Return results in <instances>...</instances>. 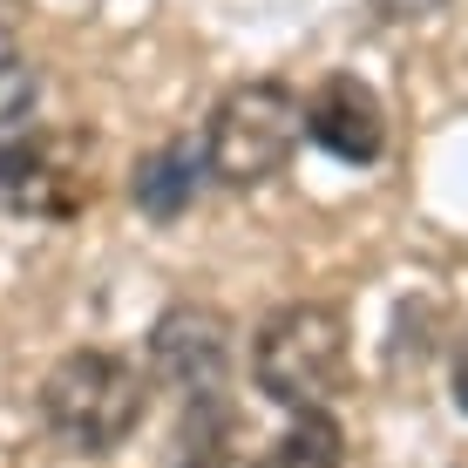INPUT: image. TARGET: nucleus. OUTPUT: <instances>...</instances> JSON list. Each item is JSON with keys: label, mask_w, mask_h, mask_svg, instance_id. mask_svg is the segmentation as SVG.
<instances>
[{"label": "nucleus", "mask_w": 468, "mask_h": 468, "mask_svg": "<svg viewBox=\"0 0 468 468\" xmlns=\"http://www.w3.org/2000/svg\"><path fill=\"white\" fill-rule=\"evenodd\" d=\"M143 414H150V380L122 353L82 346L41 380V428L69 455H116L143 428Z\"/></svg>", "instance_id": "nucleus-1"}, {"label": "nucleus", "mask_w": 468, "mask_h": 468, "mask_svg": "<svg viewBox=\"0 0 468 468\" xmlns=\"http://www.w3.org/2000/svg\"><path fill=\"white\" fill-rule=\"evenodd\" d=\"M346 367H353V326L340 305L319 299L271 313L251 340V380L279 408H326L346 387Z\"/></svg>", "instance_id": "nucleus-2"}, {"label": "nucleus", "mask_w": 468, "mask_h": 468, "mask_svg": "<svg viewBox=\"0 0 468 468\" xmlns=\"http://www.w3.org/2000/svg\"><path fill=\"white\" fill-rule=\"evenodd\" d=\"M305 136V102L285 82H238L204 122V170L224 190H258L292 164Z\"/></svg>", "instance_id": "nucleus-3"}, {"label": "nucleus", "mask_w": 468, "mask_h": 468, "mask_svg": "<svg viewBox=\"0 0 468 468\" xmlns=\"http://www.w3.org/2000/svg\"><path fill=\"white\" fill-rule=\"evenodd\" d=\"M95 197V143L82 129H14L0 136V211L61 224Z\"/></svg>", "instance_id": "nucleus-4"}, {"label": "nucleus", "mask_w": 468, "mask_h": 468, "mask_svg": "<svg viewBox=\"0 0 468 468\" xmlns=\"http://www.w3.org/2000/svg\"><path fill=\"white\" fill-rule=\"evenodd\" d=\"M231 353H238V333L218 305H170L150 326V374L184 400L218 394L231 374Z\"/></svg>", "instance_id": "nucleus-5"}, {"label": "nucleus", "mask_w": 468, "mask_h": 468, "mask_svg": "<svg viewBox=\"0 0 468 468\" xmlns=\"http://www.w3.org/2000/svg\"><path fill=\"white\" fill-rule=\"evenodd\" d=\"M305 136L340 164H374L387 150V109L360 75H326L305 102Z\"/></svg>", "instance_id": "nucleus-6"}, {"label": "nucleus", "mask_w": 468, "mask_h": 468, "mask_svg": "<svg viewBox=\"0 0 468 468\" xmlns=\"http://www.w3.org/2000/svg\"><path fill=\"white\" fill-rule=\"evenodd\" d=\"M204 176H211V170H204V143L176 136V143H164V150H150V156L136 164L129 197H136L143 218H184L190 204H197Z\"/></svg>", "instance_id": "nucleus-7"}, {"label": "nucleus", "mask_w": 468, "mask_h": 468, "mask_svg": "<svg viewBox=\"0 0 468 468\" xmlns=\"http://www.w3.org/2000/svg\"><path fill=\"white\" fill-rule=\"evenodd\" d=\"M258 468H346V434L326 408H292V421L271 434Z\"/></svg>", "instance_id": "nucleus-8"}, {"label": "nucleus", "mask_w": 468, "mask_h": 468, "mask_svg": "<svg viewBox=\"0 0 468 468\" xmlns=\"http://www.w3.org/2000/svg\"><path fill=\"white\" fill-rule=\"evenodd\" d=\"M176 468H245L238 462V414L224 408V394H197L176 434Z\"/></svg>", "instance_id": "nucleus-9"}, {"label": "nucleus", "mask_w": 468, "mask_h": 468, "mask_svg": "<svg viewBox=\"0 0 468 468\" xmlns=\"http://www.w3.org/2000/svg\"><path fill=\"white\" fill-rule=\"evenodd\" d=\"M455 408L468 414V333H462V346H455Z\"/></svg>", "instance_id": "nucleus-10"}, {"label": "nucleus", "mask_w": 468, "mask_h": 468, "mask_svg": "<svg viewBox=\"0 0 468 468\" xmlns=\"http://www.w3.org/2000/svg\"><path fill=\"white\" fill-rule=\"evenodd\" d=\"M14 55V35H7V27H0V61H7Z\"/></svg>", "instance_id": "nucleus-11"}, {"label": "nucleus", "mask_w": 468, "mask_h": 468, "mask_svg": "<svg viewBox=\"0 0 468 468\" xmlns=\"http://www.w3.org/2000/svg\"><path fill=\"white\" fill-rule=\"evenodd\" d=\"M394 7H441V0H394Z\"/></svg>", "instance_id": "nucleus-12"}]
</instances>
